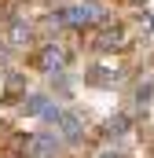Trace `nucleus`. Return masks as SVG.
Wrapping results in <instances>:
<instances>
[{
  "label": "nucleus",
  "mask_w": 154,
  "mask_h": 158,
  "mask_svg": "<svg viewBox=\"0 0 154 158\" xmlns=\"http://www.w3.org/2000/svg\"><path fill=\"white\" fill-rule=\"evenodd\" d=\"M55 147H59V140H55L51 132H37V136H30V140L22 143L26 158H51V155H55Z\"/></svg>",
  "instance_id": "1"
},
{
  "label": "nucleus",
  "mask_w": 154,
  "mask_h": 158,
  "mask_svg": "<svg viewBox=\"0 0 154 158\" xmlns=\"http://www.w3.org/2000/svg\"><path fill=\"white\" fill-rule=\"evenodd\" d=\"M95 19H103V11H99L95 4H74V7L63 11V22H70V26H88V22H95Z\"/></svg>",
  "instance_id": "2"
},
{
  "label": "nucleus",
  "mask_w": 154,
  "mask_h": 158,
  "mask_svg": "<svg viewBox=\"0 0 154 158\" xmlns=\"http://www.w3.org/2000/svg\"><path fill=\"white\" fill-rule=\"evenodd\" d=\"M22 88H26V77H22V74H15V70H11V74H7V81H4V99H7V103H15V99H18V92H22Z\"/></svg>",
  "instance_id": "4"
},
{
  "label": "nucleus",
  "mask_w": 154,
  "mask_h": 158,
  "mask_svg": "<svg viewBox=\"0 0 154 158\" xmlns=\"http://www.w3.org/2000/svg\"><path fill=\"white\" fill-rule=\"evenodd\" d=\"M63 63H66V59H63V52H59L55 44L44 48V52L37 55V66H40V70H48V74H51V70H63Z\"/></svg>",
  "instance_id": "3"
},
{
  "label": "nucleus",
  "mask_w": 154,
  "mask_h": 158,
  "mask_svg": "<svg viewBox=\"0 0 154 158\" xmlns=\"http://www.w3.org/2000/svg\"><path fill=\"white\" fill-rule=\"evenodd\" d=\"M125 40H121V30H107V33H99V40H95V48L99 52H110V48H121Z\"/></svg>",
  "instance_id": "6"
},
{
  "label": "nucleus",
  "mask_w": 154,
  "mask_h": 158,
  "mask_svg": "<svg viewBox=\"0 0 154 158\" xmlns=\"http://www.w3.org/2000/svg\"><path fill=\"white\" fill-rule=\"evenodd\" d=\"M125 125H128L125 118H114V121H110V132H114V136H117V132H125Z\"/></svg>",
  "instance_id": "9"
},
{
  "label": "nucleus",
  "mask_w": 154,
  "mask_h": 158,
  "mask_svg": "<svg viewBox=\"0 0 154 158\" xmlns=\"http://www.w3.org/2000/svg\"><path fill=\"white\" fill-rule=\"evenodd\" d=\"M48 107H51V103H48L44 96H30V99H26V114H48Z\"/></svg>",
  "instance_id": "7"
},
{
  "label": "nucleus",
  "mask_w": 154,
  "mask_h": 158,
  "mask_svg": "<svg viewBox=\"0 0 154 158\" xmlns=\"http://www.w3.org/2000/svg\"><path fill=\"white\" fill-rule=\"evenodd\" d=\"M26 40H30V26L26 22H15L11 26V44H26Z\"/></svg>",
  "instance_id": "8"
},
{
  "label": "nucleus",
  "mask_w": 154,
  "mask_h": 158,
  "mask_svg": "<svg viewBox=\"0 0 154 158\" xmlns=\"http://www.w3.org/2000/svg\"><path fill=\"white\" fill-rule=\"evenodd\" d=\"M59 125H63V136H66V140H77V136H81V118H77V114H59Z\"/></svg>",
  "instance_id": "5"
}]
</instances>
